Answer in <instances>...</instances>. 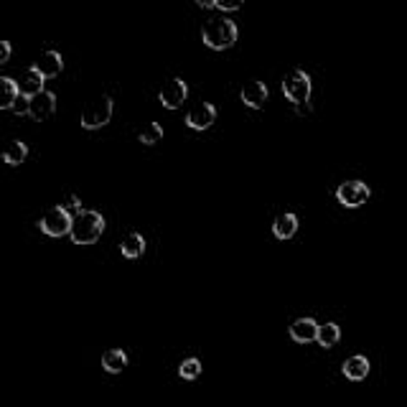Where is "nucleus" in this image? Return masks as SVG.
<instances>
[{
    "mask_svg": "<svg viewBox=\"0 0 407 407\" xmlns=\"http://www.w3.org/2000/svg\"><path fill=\"white\" fill-rule=\"evenodd\" d=\"M104 232V217L94 209H85L74 217L72 224V242L74 244H94Z\"/></svg>",
    "mask_w": 407,
    "mask_h": 407,
    "instance_id": "obj_1",
    "label": "nucleus"
},
{
    "mask_svg": "<svg viewBox=\"0 0 407 407\" xmlns=\"http://www.w3.org/2000/svg\"><path fill=\"white\" fill-rule=\"evenodd\" d=\"M237 36H239L237 23L229 21V18H212L207 26H204V31H201L204 43L214 51L232 49V46L237 43Z\"/></svg>",
    "mask_w": 407,
    "mask_h": 407,
    "instance_id": "obj_2",
    "label": "nucleus"
},
{
    "mask_svg": "<svg viewBox=\"0 0 407 407\" xmlns=\"http://www.w3.org/2000/svg\"><path fill=\"white\" fill-rule=\"evenodd\" d=\"M72 224H74V217L67 212L64 207H54L49 212L43 214L38 227L46 237H64V234H72Z\"/></svg>",
    "mask_w": 407,
    "mask_h": 407,
    "instance_id": "obj_3",
    "label": "nucleus"
},
{
    "mask_svg": "<svg viewBox=\"0 0 407 407\" xmlns=\"http://www.w3.org/2000/svg\"><path fill=\"white\" fill-rule=\"evenodd\" d=\"M283 92H286V97L291 99L295 107H300V104L310 99V77L303 69H293L291 74H286V80H283Z\"/></svg>",
    "mask_w": 407,
    "mask_h": 407,
    "instance_id": "obj_4",
    "label": "nucleus"
},
{
    "mask_svg": "<svg viewBox=\"0 0 407 407\" xmlns=\"http://www.w3.org/2000/svg\"><path fill=\"white\" fill-rule=\"evenodd\" d=\"M112 117V99L107 94H102L99 99L89 102L85 109H82V128L85 130H97V128H104Z\"/></svg>",
    "mask_w": 407,
    "mask_h": 407,
    "instance_id": "obj_5",
    "label": "nucleus"
},
{
    "mask_svg": "<svg viewBox=\"0 0 407 407\" xmlns=\"http://www.w3.org/2000/svg\"><path fill=\"white\" fill-rule=\"evenodd\" d=\"M371 196V189L364 181H344L336 189V199H339L341 207L347 209H359L362 204H367Z\"/></svg>",
    "mask_w": 407,
    "mask_h": 407,
    "instance_id": "obj_6",
    "label": "nucleus"
},
{
    "mask_svg": "<svg viewBox=\"0 0 407 407\" xmlns=\"http://www.w3.org/2000/svg\"><path fill=\"white\" fill-rule=\"evenodd\" d=\"M186 97H189V85H186L181 77L170 80L168 85L158 92V99L163 102L165 109H178L183 102H186Z\"/></svg>",
    "mask_w": 407,
    "mask_h": 407,
    "instance_id": "obj_7",
    "label": "nucleus"
},
{
    "mask_svg": "<svg viewBox=\"0 0 407 407\" xmlns=\"http://www.w3.org/2000/svg\"><path fill=\"white\" fill-rule=\"evenodd\" d=\"M217 122V107L212 102H201L186 112V125L191 130H209Z\"/></svg>",
    "mask_w": 407,
    "mask_h": 407,
    "instance_id": "obj_8",
    "label": "nucleus"
},
{
    "mask_svg": "<svg viewBox=\"0 0 407 407\" xmlns=\"http://www.w3.org/2000/svg\"><path fill=\"white\" fill-rule=\"evenodd\" d=\"M268 87L262 85V82H257V80H249L247 85L242 87V92H239V99H242L247 107H252V109H260V107H265V102H268Z\"/></svg>",
    "mask_w": 407,
    "mask_h": 407,
    "instance_id": "obj_9",
    "label": "nucleus"
},
{
    "mask_svg": "<svg viewBox=\"0 0 407 407\" xmlns=\"http://www.w3.org/2000/svg\"><path fill=\"white\" fill-rule=\"evenodd\" d=\"M318 331L321 326L316 323V318H298L291 326V339L295 344H310V341H318Z\"/></svg>",
    "mask_w": 407,
    "mask_h": 407,
    "instance_id": "obj_10",
    "label": "nucleus"
},
{
    "mask_svg": "<svg viewBox=\"0 0 407 407\" xmlns=\"http://www.w3.org/2000/svg\"><path fill=\"white\" fill-rule=\"evenodd\" d=\"M56 112V94L54 92H41V94H36V97L31 99V117L33 120H49L51 115Z\"/></svg>",
    "mask_w": 407,
    "mask_h": 407,
    "instance_id": "obj_11",
    "label": "nucleus"
},
{
    "mask_svg": "<svg viewBox=\"0 0 407 407\" xmlns=\"http://www.w3.org/2000/svg\"><path fill=\"white\" fill-rule=\"evenodd\" d=\"M43 77H41V72H38L36 67H28L23 74H21V80H18V87H21V94L23 97H28V99H33L36 94H41V92H46L43 89Z\"/></svg>",
    "mask_w": 407,
    "mask_h": 407,
    "instance_id": "obj_12",
    "label": "nucleus"
},
{
    "mask_svg": "<svg viewBox=\"0 0 407 407\" xmlns=\"http://www.w3.org/2000/svg\"><path fill=\"white\" fill-rule=\"evenodd\" d=\"M369 369H371L369 359L362 357V354H354V357H349L347 362H344V367H341L344 377L352 379V382H362V379H367Z\"/></svg>",
    "mask_w": 407,
    "mask_h": 407,
    "instance_id": "obj_13",
    "label": "nucleus"
},
{
    "mask_svg": "<svg viewBox=\"0 0 407 407\" xmlns=\"http://www.w3.org/2000/svg\"><path fill=\"white\" fill-rule=\"evenodd\" d=\"M33 67L41 72L43 80H54V77H59V74L64 72V59H61L59 51H46V54H41V59H38Z\"/></svg>",
    "mask_w": 407,
    "mask_h": 407,
    "instance_id": "obj_14",
    "label": "nucleus"
},
{
    "mask_svg": "<svg viewBox=\"0 0 407 407\" xmlns=\"http://www.w3.org/2000/svg\"><path fill=\"white\" fill-rule=\"evenodd\" d=\"M120 249L128 260H138V257H143V252H146V237H143L140 232H130V234L122 237Z\"/></svg>",
    "mask_w": 407,
    "mask_h": 407,
    "instance_id": "obj_15",
    "label": "nucleus"
},
{
    "mask_svg": "<svg viewBox=\"0 0 407 407\" xmlns=\"http://www.w3.org/2000/svg\"><path fill=\"white\" fill-rule=\"evenodd\" d=\"M298 232V217L295 214H278L273 222V234L278 239H291Z\"/></svg>",
    "mask_w": 407,
    "mask_h": 407,
    "instance_id": "obj_16",
    "label": "nucleus"
},
{
    "mask_svg": "<svg viewBox=\"0 0 407 407\" xmlns=\"http://www.w3.org/2000/svg\"><path fill=\"white\" fill-rule=\"evenodd\" d=\"M18 97H21L18 82L11 80V77H0V107L13 109V104L18 102Z\"/></svg>",
    "mask_w": 407,
    "mask_h": 407,
    "instance_id": "obj_17",
    "label": "nucleus"
},
{
    "mask_svg": "<svg viewBox=\"0 0 407 407\" xmlns=\"http://www.w3.org/2000/svg\"><path fill=\"white\" fill-rule=\"evenodd\" d=\"M102 367L109 374H117V371H122L128 367V354L122 352V349H107L102 354Z\"/></svg>",
    "mask_w": 407,
    "mask_h": 407,
    "instance_id": "obj_18",
    "label": "nucleus"
},
{
    "mask_svg": "<svg viewBox=\"0 0 407 407\" xmlns=\"http://www.w3.org/2000/svg\"><path fill=\"white\" fill-rule=\"evenodd\" d=\"M26 156H28V146H26L23 140H11L8 148L3 151V161L8 165H21L26 161Z\"/></svg>",
    "mask_w": 407,
    "mask_h": 407,
    "instance_id": "obj_19",
    "label": "nucleus"
},
{
    "mask_svg": "<svg viewBox=\"0 0 407 407\" xmlns=\"http://www.w3.org/2000/svg\"><path fill=\"white\" fill-rule=\"evenodd\" d=\"M339 339H341V328H339V323H334V321H328V323H323L321 326V331H318V347H323V349H334L336 344H339Z\"/></svg>",
    "mask_w": 407,
    "mask_h": 407,
    "instance_id": "obj_20",
    "label": "nucleus"
},
{
    "mask_svg": "<svg viewBox=\"0 0 407 407\" xmlns=\"http://www.w3.org/2000/svg\"><path fill=\"white\" fill-rule=\"evenodd\" d=\"M161 138H163V128H161L158 122H151V125H146V128L140 130L138 140L143 143V146H156V143H161Z\"/></svg>",
    "mask_w": 407,
    "mask_h": 407,
    "instance_id": "obj_21",
    "label": "nucleus"
},
{
    "mask_svg": "<svg viewBox=\"0 0 407 407\" xmlns=\"http://www.w3.org/2000/svg\"><path fill=\"white\" fill-rule=\"evenodd\" d=\"M178 377L181 379H199L201 377V362L196 357H191V359H183L181 362V367H178Z\"/></svg>",
    "mask_w": 407,
    "mask_h": 407,
    "instance_id": "obj_22",
    "label": "nucleus"
},
{
    "mask_svg": "<svg viewBox=\"0 0 407 407\" xmlns=\"http://www.w3.org/2000/svg\"><path fill=\"white\" fill-rule=\"evenodd\" d=\"M11 112H13V115H31V99L21 94V97H18V102L13 104V109H11Z\"/></svg>",
    "mask_w": 407,
    "mask_h": 407,
    "instance_id": "obj_23",
    "label": "nucleus"
},
{
    "mask_svg": "<svg viewBox=\"0 0 407 407\" xmlns=\"http://www.w3.org/2000/svg\"><path fill=\"white\" fill-rule=\"evenodd\" d=\"M61 207L67 209L69 214L74 212V217H77V214H80V212H85V209H82V201H80V196H74V194L69 196V199H67V204H61Z\"/></svg>",
    "mask_w": 407,
    "mask_h": 407,
    "instance_id": "obj_24",
    "label": "nucleus"
},
{
    "mask_svg": "<svg viewBox=\"0 0 407 407\" xmlns=\"http://www.w3.org/2000/svg\"><path fill=\"white\" fill-rule=\"evenodd\" d=\"M8 59H11V43L0 41V64H8Z\"/></svg>",
    "mask_w": 407,
    "mask_h": 407,
    "instance_id": "obj_25",
    "label": "nucleus"
},
{
    "mask_svg": "<svg viewBox=\"0 0 407 407\" xmlns=\"http://www.w3.org/2000/svg\"><path fill=\"white\" fill-rule=\"evenodd\" d=\"M217 8H219V11H239V8H242V3H224V0H219Z\"/></svg>",
    "mask_w": 407,
    "mask_h": 407,
    "instance_id": "obj_26",
    "label": "nucleus"
},
{
    "mask_svg": "<svg viewBox=\"0 0 407 407\" xmlns=\"http://www.w3.org/2000/svg\"><path fill=\"white\" fill-rule=\"evenodd\" d=\"M196 6L199 8H217V3H212V0H196Z\"/></svg>",
    "mask_w": 407,
    "mask_h": 407,
    "instance_id": "obj_27",
    "label": "nucleus"
}]
</instances>
